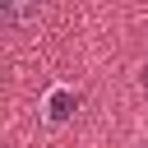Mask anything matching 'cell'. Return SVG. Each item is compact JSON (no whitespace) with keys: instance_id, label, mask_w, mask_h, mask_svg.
<instances>
[{"instance_id":"6da1fadb","label":"cell","mask_w":148,"mask_h":148,"mask_svg":"<svg viewBox=\"0 0 148 148\" xmlns=\"http://www.w3.org/2000/svg\"><path fill=\"white\" fill-rule=\"evenodd\" d=\"M74 106H79V97H74L69 88H56V92L46 97V111H51V120H69V116H74Z\"/></svg>"},{"instance_id":"7a4b0ae2","label":"cell","mask_w":148,"mask_h":148,"mask_svg":"<svg viewBox=\"0 0 148 148\" xmlns=\"http://www.w3.org/2000/svg\"><path fill=\"white\" fill-rule=\"evenodd\" d=\"M143 83H148V74H143Z\"/></svg>"}]
</instances>
